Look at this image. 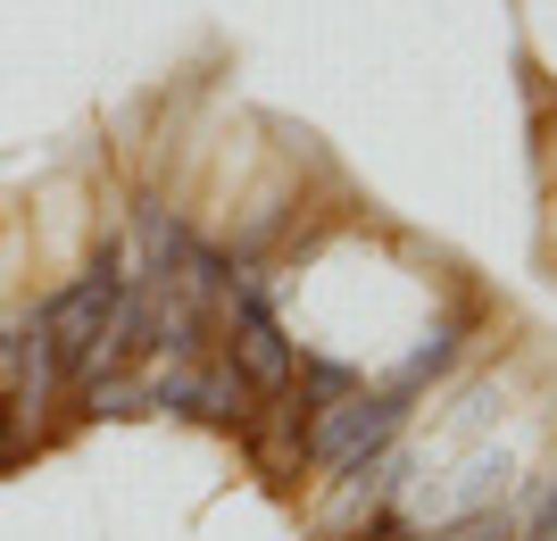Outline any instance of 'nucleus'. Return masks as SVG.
<instances>
[{
    "instance_id": "nucleus-2",
    "label": "nucleus",
    "mask_w": 557,
    "mask_h": 541,
    "mask_svg": "<svg viewBox=\"0 0 557 541\" xmlns=\"http://www.w3.org/2000/svg\"><path fill=\"white\" fill-rule=\"evenodd\" d=\"M225 358L258 383V392H292V376H300V358H292L283 325L258 308V292H233V351Z\"/></svg>"
},
{
    "instance_id": "nucleus-3",
    "label": "nucleus",
    "mask_w": 557,
    "mask_h": 541,
    "mask_svg": "<svg viewBox=\"0 0 557 541\" xmlns=\"http://www.w3.org/2000/svg\"><path fill=\"white\" fill-rule=\"evenodd\" d=\"M250 401H258V383L242 376L225 351L191 367V417H209V425H250V417H258Z\"/></svg>"
},
{
    "instance_id": "nucleus-5",
    "label": "nucleus",
    "mask_w": 557,
    "mask_h": 541,
    "mask_svg": "<svg viewBox=\"0 0 557 541\" xmlns=\"http://www.w3.org/2000/svg\"><path fill=\"white\" fill-rule=\"evenodd\" d=\"M424 541H516V517L508 508H474V517L442 525V533H424Z\"/></svg>"
},
{
    "instance_id": "nucleus-7",
    "label": "nucleus",
    "mask_w": 557,
    "mask_h": 541,
    "mask_svg": "<svg viewBox=\"0 0 557 541\" xmlns=\"http://www.w3.org/2000/svg\"><path fill=\"white\" fill-rule=\"evenodd\" d=\"M358 541H417V533H408L399 517H374V525H358Z\"/></svg>"
},
{
    "instance_id": "nucleus-8",
    "label": "nucleus",
    "mask_w": 557,
    "mask_h": 541,
    "mask_svg": "<svg viewBox=\"0 0 557 541\" xmlns=\"http://www.w3.org/2000/svg\"><path fill=\"white\" fill-rule=\"evenodd\" d=\"M0 467H9V376H0Z\"/></svg>"
},
{
    "instance_id": "nucleus-1",
    "label": "nucleus",
    "mask_w": 557,
    "mask_h": 541,
    "mask_svg": "<svg viewBox=\"0 0 557 541\" xmlns=\"http://www.w3.org/2000/svg\"><path fill=\"white\" fill-rule=\"evenodd\" d=\"M392 433H399V401L349 392V401H333V408L308 417V458H317V467H358V458H374Z\"/></svg>"
},
{
    "instance_id": "nucleus-6",
    "label": "nucleus",
    "mask_w": 557,
    "mask_h": 541,
    "mask_svg": "<svg viewBox=\"0 0 557 541\" xmlns=\"http://www.w3.org/2000/svg\"><path fill=\"white\" fill-rule=\"evenodd\" d=\"M300 383H308V392H300V401H308V408H317V401H325V408H333V401H349V392H358V383H349V376H342V367H300Z\"/></svg>"
},
{
    "instance_id": "nucleus-4",
    "label": "nucleus",
    "mask_w": 557,
    "mask_h": 541,
    "mask_svg": "<svg viewBox=\"0 0 557 541\" xmlns=\"http://www.w3.org/2000/svg\"><path fill=\"white\" fill-rule=\"evenodd\" d=\"M349 483H342V500L325 508V525L333 533H358V517H383V500H392V483H399V467L374 450V458H358V467H342Z\"/></svg>"
}]
</instances>
